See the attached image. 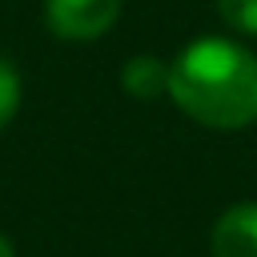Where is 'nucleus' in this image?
Returning a JSON list of instances; mask_svg holds the SVG:
<instances>
[{
    "label": "nucleus",
    "instance_id": "nucleus-5",
    "mask_svg": "<svg viewBox=\"0 0 257 257\" xmlns=\"http://www.w3.org/2000/svg\"><path fill=\"white\" fill-rule=\"evenodd\" d=\"M217 12L233 32L257 36V0H217Z\"/></svg>",
    "mask_w": 257,
    "mask_h": 257
},
{
    "label": "nucleus",
    "instance_id": "nucleus-4",
    "mask_svg": "<svg viewBox=\"0 0 257 257\" xmlns=\"http://www.w3.org/2000/svg\"><path fill=\"white\" fill-rule=\"evenodd\" d=\"M120 84H124L128 96L153 100V96L169 92V64H161L157 56H133L120 72Z\"/></svg>",
    "mask_w": 257,
    "mask_h": 257
},
{
    "label": "nucleus",
    "instance_id": "nucleus-7",
    "mask_svg": "<svg viewBox=\"0 0 257 257\" xmlns=\"http://www.w3.org/2000/svg\"><path fill=\"white\" fill-rule=\"evenodd\" d=\"M0 257H16V253H12V241H8L4 233H0Z\"/></svg>",
    "mask_w": 257,
    "mask_h": 257
},
{
    "label": "nucleus",
    "instance_id": "nucleus-6",
    "mask_svg": "<svg viewBox=\"0 0 257 257\" xmlns=\"http://www.w3.org/2000/svg\"><path fill=\"white\" fill-rule=\"evenodd\" d=\"M16 104H20V72L12 68L8 56H0V128L12 120Z\"/></svg>",
    "mask_w": 257,
    "mask_h": 257
},
{
    "label": "nucleus",
    "instance_id": "nucleus-3",
    "mask_svg": "<svg viewBox=\"0 0 257 257\" xmlns=\"http://www.w3.org/2000/svg\"><path fill=\"white\" fill-rule=\"evenodd\" d=\"M213 257H257V205H233L213 225Z\"/></svg>",
    "mask_w": 257,
    "mask_h": 257
},
{
    "label": "nucleus",
    "instance_id": "nucleus-1",
    "mask_svg": "<svg viewBox=\"0 0 257 257\" xmlns=\"http://www.w3.org/2000/svg\"><path fill=\"white\" fill-rule=\"evenodd\" d=\"M169 96L209 128H245L257 120V56L233 40H193L169 64Z\"/></svg>",
    "mask_w": 257,
    "mask_h": 257
},
{
    "label": "nucleus",
    "instance_id": "nucleus-2",
    "mask_svg": "<svg viewBox=\"0 0 257 257\" xmlns=\"http://www.w3.org/2000/svg\"><path fill=\"white\" fill-rule=\"evenodd\" d=\"M44 16L64 40H96L116 24L120 0H44Z\"/></svg>",
    "mask_w": 257,
    "mask_h": 257
}]
</instances>
